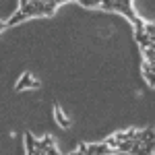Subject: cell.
<instances>
[{
    "instance_id": "6da1fadb",
    "label": "cell",
    "mask_w": 155,
    "mask_h": 155,
    "mask_svg": "<svg viewBox=\"0 0 155 155\" xmlns=\"http://www.w3.org/2000/svg\"><path fill=\"white\" fill-rule=\"evenodd\" d=\"M112 151H114V149H112L110 145H106L104 141L87 147V155H112Z\"/></svg>"
},
{
    "instance_id": "7a4b0ae2",
    "label": "cell",
    "mask_w": 155,
    "mask_h": 155,
    "mask_svg": "<svg viewBox=\"0 0 155 155\" xmlns=\"http://www.w3.org/2000/svg\"><path fill=\"white\" fill-rule=\"evenodd\" d=\"M27 19V15H25L23 11H17L15 15H12L11 19H6L4 21V25H2V29H6V27H11V25H17V23H21V21H25Z\"/></svg>"
},
{
    "instance_id": "3957f363",
    "label": "cell",
    "mask_w": 155,
    "mask_h": 155,
    "mask_svg": "<svg viewBox=\"0 0 155 155\" xmlns=\"http://www.w3.org/2000/svg\"><path fill=\"white\" fill-rule=\"evenodd\" d=\"M35 87V79H31V72H25L23 77H21V81L17 83V91H23L25 87Z\"/></svg>"
},
{
    "instance_id": "277c9868",
    "label": "cell",
    "mask_w": 155,
    "mask_h": 155,
    "mask_svg": "<svg viewBox=\"0 0 155 155\" xmlns=\"http://www.w3.org/2000/svg\"><path fill=\"white\" fill-rule=\"evenodd\" d=\"M54 114H56V120H58V124L62 126V128H68L71 126V122H68V118L62 114V110H60V106H56L54 107Z\"/></svg>"
},
{
    "instance_id": "5b68a950",
    "label": "cell",
    "mask_w": 155,
    "mask_h": 155,
    "mask_svg": "<svg viewBox=\"0 0 155 155\" xmlns=\"http://www.w3.org/2000/svg\"><path fill=\"white\" fill-rule=\"evenodd\" d=\"M132 145H134V139L122 141V143L118 145V151H122V153H130V151H132Z\"/></svg>"
},
{
    "instance_id": "8992f818",
    "label": "cell",
    "mask_w": 155,
    "mask_h": 155,
    "mask_svg": "<svg viewBox=\"0 0 155 155\" xmlns=\"http://www.w3.org/2000/svg\"><path fill=\"white\" fill-rule=\"evenodd\" d=\"M132 23H134V33H145V25H147V23H143L139 17H137Z\"/></svg>"
},
{
    "instance_id": "52a82bcc",
    "label": "cell",
    "mask_w": 155,
    "mask_h": 155,
    "mask_svg": "<svg viewBox=\"0 0 155 155\" xmlns=\"http://www.w3.org/2000/svg\"><path fill=\"white\" fill-rule=\"evenodd\" d=\"M79 4H83V6H101V0H79Z\"/></svg>"
},
{
    "instance_id": "ba28073f",
    "label": "cell",
    "mask_w": 155,
    "mask_h": 155,
    "mask_svg": "<svg viewBox=\"0 0 155 155\" xmlns=\"http://www.w3.org/2000/svg\"><path fill=\"white\" fill-rule=\"evenodd\" d=\"M104 143H106V145H110V147H112V149H118L120 141H118V139H116V137H110V139H106V141H104Z\"/></svg>"
},
{
    "instance_id": "9c48e42d",
    "label": "cell",
    "mask_w": 155,
    "mask_h": 155,
    "mask_svg": "<svg viewBox=\"0 0 155 155\" xmlns=\"http://www.w3.org/2000/svg\"><path fill=\"white\" fill-rule=\"evenodd\" d=\"M101 8L104 11H114V0H101Z\"/></svg>"
},
{
    "instance_id": "30bf717a",
    "label": "cell",
    "mask_w": 155,
    "mask_h": 155,
    "mask_svg": "<svg viewBox=\"0 0 155 155\" xmlns=\"http://www.w3.org/2000/svg\"><path fill=\"white\" fill-rule=\"evenodd\" d=\"M145 33L151 35V37H155V23H147L145 25Z\"/></svg>"
},
{
    "instance_id": "8fae6325",
    "label": "cell",
    "mask_w": 155,
    "mask_h": 155,
    "mask_svg": "<svg viewBox=\"0 0 155 155\" xmlns=\"http://www.w3.org/2000/svg\"><path fill=\"white\" fill-rule=\"evenodd\" d=\"M145 79L149 81L151 87H155V72H145Z\"/></svg>"
},
{
    "instance_id": "7c38bea8",
    "label": "cell",
    "mask_w": 155,
    "mask_h": 155,
    "mask_svg": "<svg viewBox=\"0 0 155 155\" xmlns=\"http://www.w3.org/2000/svg\"><path fill=\"white\" fill-rule=\"evenodd\" d=\"M114 137H116V139H118L120 143H122V141H128V137H126V130H120V132H116V134H114Z\"/></svg>"
},
{
    "instance_id": "4fadbf2b",
    "label": "cell",
    "mask_w": 155,
    "mask_h": 155,
    "mask_svg": "<svg viewBox=\"0 0 155 155\" xmlns=\"http://www.w3.org/2000/svg\"><path fill=\"white\" fill-rule=\"evenodd\" d=\"M46 155H60V153L56 151V147H50V149H48V153H46Z\"/></svg>"
},
{
    "instance_id": "5bb4252c",
    "label": "cell",
    "mask_w": 155,
    "mask_h": 155,
    "mask_svg": "<svg viewBox=\"0 0 155 155\" xmlns=\"http://www.w3.org/2000/svg\"><path fill=\"white\" fill-rule=\"evenodd\" d=\"M71 155H87L85 151H74V153H71Z\"/></svg>"
}]
</instances>
